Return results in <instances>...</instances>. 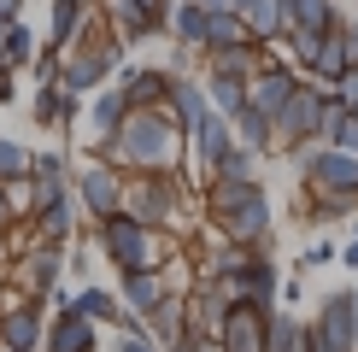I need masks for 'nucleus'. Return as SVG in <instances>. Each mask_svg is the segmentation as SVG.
<instances>
[{"instance_id": "f257e3e1", "label": "nucleus", "mask_w": 358, "mask_h": 352, "mask_svg": "<svg viewBox=\"0 0 358 352\" xmlns=\"http://www.w3.org/2000/svg\"><path fill=\"white\" fill-rule=\"evenodd\" d=\"M323 117H329V112H323L311 94H288V106H282V129H288V135H311Z\"/></svg>"}, {"instance_id": "f03ea898", "label": "nucleus", "mask_w": 358, "mask_h": 352, "mask_svg": "<svg viewBox=\"0 0 358 352\" xmlns=\"http://www.w3.org/2000/svg\"><path fill=\"white\" fill-rule=\"evenodd\" d=\"M106 241L124 253V270H141V264H147V241H141L136 223H106Z\"/></svg>"}, {"instance_id": "7ed1b4c3", "label": "nucleus", "mask_w": 358, "mask_h": 352, "mask_svg": "<svg viewBox=\"0 0 358 352\" xmlns=\"http://www.w3.org/2000/svg\"><path fill=\"white\" fill-rule=\"evenodd\" d=\"M229 200H235V212H229V223L241 229V235H259V229H264V200L252 194V188H247V194H229Z\"/></svg>"}, {"instance_id": "20e7f679", "label": "nucleus", "mask_w": 358, "mask_h": 352, "mask_svg": "<svg viewBox=\"0 0 358 352\" xmlns=\"http://www.w3.org/2000/svg\"><path fill=\"white\" fill-rule=\"evenodd\" d=\"M347 305H352V300H335V305H329V323H323V335H329V341H323V352H347V341H352Z\"/></svg>"}, {"instance_id": "39448f33", "label": "nucleus", "mask_w": 358, "mask_h": 352, "mask_svg": "<svg viewBox=\"0 0 358 352\" xmlns=\"http://www.w3.org/2000/svg\"><path fill=\"white\" fill-rule=\"evenodd\" d=\"M317 176L335 182V188H358V159L352 153H329V159H317Z\"/></svg>"}, {"instance_id": "423d86ee", "label": "nucleus", "mask_w": 358, "mask_h": 352, "mask_svg": "<svg viewBox=\"0 0 358 352\" xmlns=\"http://www.w3.org/2000/svg\"><path fill=\"white\" fill-rule=\"evenodd\" d=\"M288 18H300V29H329V6L323 0H288Z\"/></svg>"}, {"instance_id": "0eeeda50", "label": "nucleus", "mask_w": 358, "mask_h": 352, "mask_svg": "<svg viewBox=\"0 0 358 352\" xmlns=\"http://www.w3.org/2000/svg\"><path fill=\"white\" fill-rule=\"evenodd\" d=\"M229 352H259V323L252 317H229Z\"/></svg>"}, {"instance_id": "6e6552de", "label": "nucleus", "mask_w": 358, "mask_h": 352, "mask_svg": "<svg viewBox=\"0 0 358 352\" xmlns=\"http://www.w3.org/2000/svg\"><path fill=\"white\" fill-rule=\"evenodd\" d=\"M206 41H217V47H229V41H241V24H235L229 12H212V24H206Z\"/></svg>"}, {"instance_id": "1a4fd4ad", "label": "nucleus", "mask_w": 358, "mask_h": 352, "mask_svg": "<svg viewBox=\"0 0 358 352\" xmlns=\"http://www.w3.org/2000/svg\"><path fill=\"white\" fill-rule=\"evenodd\" d=\"M59 346L83 352V346H88V323H83V317H65V323H59Z\"/></svg>"}, {"instance_id": "9d476101", "label": "nucleus", "mask_w": 358, "mask_h": 352, "mask_svg": "<svg viewBox=\"0 0 358 352\" xmlns=\"http://www.w3.org/2000/svg\"><path fill=\"white\" fill-rule=\"evenodd\" d=\"M129 293H136V305H141V311H153V305H159V282H147L141 270H129Z\"/></svg>"}, {"instance_id": "9b49d317", "label": "nucleus", "mask_w": 358, "mask_h": 352, "mask_svg": "<svg viewBox=\"0 0 358 352\" xmlns=\"http://www.w3.org/2000/svg\"><path fill=\"white\" fill-rule=\"evenodd\" d=\"M329 129H335V141H347L352 153H358V124H352V112H329Z\"/></svg>"}, {"instance_id": "f8f14e48", "label": "nucleus", "mask_w": 358, "mask_h": 352, "mask_svg": "<svg viewBox=\"0 0 358 352\" xmlns=\"http://www.w3.org/2000/svg\"><path fill=\"white\" fill-rule=\"evenodd\" d=\"M71 29H77V0H59V6H53V41L71 36Z\"/></svg>"}, {"instance_id": "ddd939ff", "label": "nucleus", "mask_w": 358, "mask_h": 352, "mask_svg": "<svg viewBox=\"0 0 358 352\" xmlns=\"http://www.w3.org/2000/svg\"><path fill=\"white\" fill-rule=\"evenodd\" d=\"M206 24H212V12H206V6H188V12H182V36H188V41H200Z\"/></svg>"}, {"instance_id": "4468645a", "label": "nucleus", "mask_w": 358, "mask_h": 352, "mask_svg": "<svg viewBox=\"0 0 358 352\" xmlns=\"http://www.w3.org/2000/svg\"><path fill=\"white\" fill-rule=\"evenodd\" d=\"M136 147H141V153H165V129H153V124H136Z\"/></svg>"}, {"instance_id": "2eb2a0df", "label": "nucleus", "mask_w": 358, "mask_h": 352, "mask_svg": "<svg viewBox=\"0 0 358 352\" xmlns=\"http://www.w3.org/2000/svg\"><path fill=\"white\" fill-rule=\"evenodd\" d=\"M294 346H300V335H294L288 323H276L271 329V352H294Z\"/></svg>"}, {"instance_id": "dca6fc26", "label": "nucleus", "mask_w": 358, "mask_h": 352, "mask_svg": "<svg viewBox=\"0 0 358 352\" xmlns=\"http://www.w3.org/2000/svg\"><path fill=\"white\" fill-rule=\"evenodd\" d=\"M88 200H94L100 212H106V205H112V182H106V176H88Z\"/></svg>"}, {"instance_id": "f3484780", "label": "nucleus", "mask_w": 358, "mask_h": 352, "mask_svg": "<svg viewBox=\"0 0 358 352\" xmlns=\"http://www.w3.org/2000/svg\"><path fill=\"white\" fill-rule=\"evenodd\" d=\"M36 341V317H12V346H29Z\"/></svg>"}, {"instance_id": "a211bd4d", "label": "nucleus", "mask_w": 358, "mask_h": 352, "mask_svg": "<svg viewBox=\"0 0 358 352\" xmlns=\"http://www.w3.org/2000/svg\"><path fill=\"white\" fill-rule=\"evenodd\" d=\"M94 124H100V129H112V124H117V94H106V100L94 106Z\"/></svg>"}, {"instance_id": "6ab92c4d", "label": "nucleus", "mask_w": 358, "mask_h": 352, "mask_svg": "<svg viewBox=\"0 0 358 352\" xmlns=\"http://www.w3.org/2000/svg\"><path fill=\"white\" fill-rule=\"evenodd\" d=\"M83 311L88 317H112V300H106V293H83Z\"/></svg>"}, {"instance_id": "aec40b11", "label": "nucleus", "mask_w": 358, "mask_h": 352, "mask_svg": "<svg viewBox=\"0 0 358 352\" xmlns=\"http://www.w3.org/2000/svg\"><path fill=\"white\" fill-rule=\"evenodd\" d=\"M24 170V153L18 147H0V176H18Z\"/></svg>"}, {"instance_id": "412c9836", "label": "nucleus", "mask_w": 358, "mask_h": 352, "mask_svg": "<svg viewBox=\"0 0 358 352\" xmlns=\"http://www.w3.org/2000/svg\"><path fill=\"white\" fill-rule=\"evenodd\" d=\"M6 53H12V59L29 53V36H24V29H12V36H6Z\"/></svg>"}, {"instance_id": "4be33fe9", "label": "nucleus", "mask_w": 358, "mask_h": 352, "mask_svg": "<svg viewBox=\"0 0 358 352\" xmlns=\"http://www.w3.org/2000/svg\"><path fill=\"white\" fill-rule=\"evenodd\" d=\"M341 94H347V100H358V77H347V88H341Z\"/></svg>"}, {"instance_id": "5701e85b", "label": "nucleus", "mask_w": 358, "mask_h": 352, "mask_svg": "<svg viewBox=\"0 0 358 352\" xmlns=\"http://www.w3.org/2000/svg\"><path fill=\"white\" fill-rule=\"evenodd\" d=\"M347 53H358V29H352V36H347Z\"/></svg>"}, {"instance_id": "b1692460", "label": "nucleus", "mask_w": 358, "mask_h": 352, "mask_svg": "<svg viewBox=\"0 0 358 352\" xmlns=\"http://www.w3.org/2000/svg\"><path fill=\"white\" fill-rule=\"evenodd\" d=\"M124 352H147V346H141V341H129V346H124Z\"/></svg>"}, {"instance_id": "393cba45", "label": "nucleus", "mask_w": 358, "mask_h": 352, "mask_svg": "<svg viewBox=\"0 0 358 352\" xmlns=\"http://www.w3.org/2000/svg\"><path fill=\"white\" fill-rule=\"evenodd\" d=\"M141 6H153V12H159V0H141Z\"/></svg>"}, {"instance_id": "a878e982", "label": "nucleus", "mask_w": 358, "mask_h": 352, "mask_svg": "<svg viewBox=\"0 0 358 352\" xmlns=\"http://www.w3.org/2000/svg\"><path fill=\"white\" fill-rule=\"evenodd\" d=\"M217 6H229V0H217Z\"/></svg>"}]
</instances>
